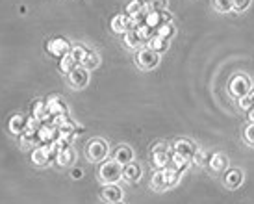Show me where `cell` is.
<instances>
[{
    "mask_svg": "<svg viewBox=\"0 0 254 204\" xmlns=\"http://www.w3.org/2000/svg\"><path fill=\"white\" fill-rule=\"evenodd\" d=\"M121 173H123V165L115 162V160H104L99 165V180L102 184H117L121 180Z\"/></svg>",
    "mask_w": 254,
    "mask_h": 204,
    "instance_id": "6da1fadb",
    "label": "cell"
},
{
    "mask_svg": "<svg viewBox=\"0 0 254 204\" xmlns=\"http://www.w3.org/2000/svg\"><path fill=\"white\" fill-rule=\"evenodd\" d=\"M110 154V145H108V141L104 139H91L87 143V147H85V156H87V160L89 162H95V163H100L104 162Z\"/></svg>",
    "mask_w": 254,
    "mask_h": 204,
    "instance_id": "7a4b0ae2",
    "label": "cell"
},
{
    "mask_svg": "<svg viewBox=\"0 0 254 204\" xmlns=\"http://www.w3.org/2000/svg\"><path fill=\"white\" fill-rule=\"evenodd\" d=\"M228 91H230L234 99L240 100L241 97H245V95L253 91V82H251V78L247 74H234L230 84H228Z\"/></svg>",
    "mask_w": 254,
    "mask_h": 204,
    "instance_id": "3957f363",
    "label": "cell"
},
{
    "mask_svg": "<svg viewBox=\"0 0 254 204\" xmlns=\"http://www.w3.org/2000/svg\"><path fill=\"white\" fill-rule=\"evenodd\" d=\"M32 163L34 165H37V167H47L52 160H56V150H54V147L50 145V147H47V145H39V147H36L34 150H32Z\"/></svg>",
    "mask_w": 254,
    "mask_h": 204,
    "instance_id": "277c9868",
    "label": "cell"
},
{
    "mask_svg": "<svg viewBox=\"0 0 254 204\" xmlns=\"http://www.w3.org/2000/svg\"><path fill=\"white\" fill-rule=\"evenodd\" d=\"M169 154H171V150L165 143H156L154 147L150 148L152 165H154L156 169H165V167H169Z\"/></svg>",
    "mask_w": 254,
    "mask_h": 204,
    "instance_id": "5b68a950",
    "label": "cell"
},
{
    "mask_svg": "<svg viewBox=\"0 0 254 204\" xmlns=\"http://www.w3.org/2000/svg\"><path fill=\"white\" fill-rule=\"evenodd\" d=\"M60 137V130L58 127H54L52 123H45V125H39V130H37V145H54Z\"/></svg>",
    "mask_w": 254,
    "mask_h": 204,
    "instance_id": "8992f818",
    "label": "cell"
},
{
    "mask_svg": "<svg viewBox=\"0 0 254 204\" xmlns=\"http://www.w3.org/2000/svg\"><path fill=\"white\" fill-rule=\"evenodd\" d=\"M135 62L143 70H152L160 65V54H156L154 50H150L148 47L141 49L135 56Z\"/></svg>",
    "mask_w": 254,
    "mask_h": 204,
    "instance_id": "52a82bcc",
    "label": "cell"
},
{
    "mask_svg": "<svg viewBox=\"0 0 254 204\" xmlns=\"http://www.w3.org/2000/svg\"><path fill=\"white\" fill-rule=\"evenodd\" d=\"M167 22H173V15L167 9H162V11L148 9L147 13H145V24H147L148 28L158 30L162 24H167Z\"/></svg>",
    "mask_w": 254,
    "mask_h": 204,
    "instance_id": "ba28073f",
    "label": "cell"
},
{
    "mask_svg": "<svg viewBox=\"0 0 254 204\" xmlns=\"http://www.w3.org/2000/svg\"><path fill=\"white\" fill-rule=\"evenodd\" d=\"M47 110H49L52 121L60 119V117H69V108L65 104V100L62 97H50L47 99Z\"/></svg>",
    "mask_w": 254,
    "mask_h": 204,
    "instance_id": "9c48e42d",
    "label": "cell"
},
{
    "mask_svg": "<svg viewBox=\"0 0 254 204\" xmlns=\"http://www.w3.org/2000/svg\"><path fill=\"white\" fill-rule=\"evenodd\" d=\"M71 49H72V45L67 41L65 37H54V39H50V41L47 43V50L56 58L67 56V54L71 52Z\"/></svg>",
    "mask_w": 254,
    "mask_h": 204,
    "instance_id": "30bf717a",
    "label": "cell"
},
{
    "mask_svg": "<svg viewBox=\"0 0 254 204\" xmlns=\"http://www.w3.org/2000/svg\"><path fill=\"white\" fill-rule=\"evenodd\" d=\"M67 76H69V82L74 89H84L85 85L89 84V70L84 69L82 65H78L76 69L71 70Z\"/></svg>",
    "mask_w": 254,
    "mask_h": 204,
    "instance_id": "8fae6325",
    "label": "cell"
},
{
    "mask_svg": "<svg viewBox=\"0 0 254 204\" xmlns=\"http://www.w3.org/2000/svg\"><path fill=\"white\" fill-rule=\"evenodd\" d=\"M110 26H112L113 34H127L128 30H134V22L127 13H119L112 19Z\"/></svg>",
    "mask_w": 254,
    "mask_h": 204,
    "instance_id": "7c38bea8",
    "label": "cell"
},
{
    "mask_svg": "<svg viewBox=\"0 0 254 204\" xmlns=\"http://www.w3.org/2000/svg\"><path fill=\"white\" fill-rule=\"evenodd\" d=\"M143 176V169L139 163L135 162H130L127 163V165H123V173H121V178L123 180H127L128 184H135L139 182Z\"/></svg>",
    "mask_w": 254,
    "mask_h": 204,
    "instance_id": "4fadbf2b",
    "label": "cell"
},
{
    "mask_svg": "<svg viewBox=\"0 0 254 204\" xmlns=\"http://www.w3.org/2000/svg\"><path fill=\"white\" fill-rule=\"evenodd\" d=\"M100 199L108 204L119 203V201H123V190L117 184H104V188L100 191Z\"/></svg>",
    "mask_w": 254,
    "mask_h": 204,
    "instance_id": "5bb4252c",
    "label": "cell"
},
{
    "mask_svg": "<svg viewBox=\"0 0 254 204\" xmlns=\"http://www.w3.org/2000/svg\"><path fill=\"white\" fill-rule=\"evenodd\" d=\"M32 119H36L39 125L52 123V117H50L49 110H47V100H36L34 102V106H32Z\"/></svg>",
    "mask_w": 254,
    "mask_h": 204,
    "instance_id": "9a60e30c",
    "label": "cell"
},
{
    "mask_svg": "<svg viewBox=\"0 0 254 204\" xmlns=\"http://www.w3.org/2000/svg\"><path fill=\"white\" fill-rule=\"evenodd\" d=\"M173 150L178 152V154L186 156L188 160H191L193 156L197 154L198 147H197V143H193V141H190V139H177L175 145H173Z\"/></svg>",
    "mask_w": 254,
    "mask_h": 204,
    "instance_id": "2e32d148",
    "label": "cell"
},
{
    "mask_svg": "<svg viewBox=\"0 0 254 204\" xmlns=\"http://www.w3.org/2000/svg\"><path fill=\"white\" fill-rule=\"evenodd\" d=\"M26 125H28V117L22 115V113H15L13 117L9 119V123H7V130H9V134L13 136H22L26 132Z\"/></svg>",
    "mask_w": 254,
    "mask_h": 204,
    "instance_id": "e0dca14e",
    "label": "cell"
},
{
    "mask_svg": "<svg viewBox=\"0 0 254 204\" xmlns=\"http://www.w3.org/2000/svg\"><path fill=\"white\" fill-rule=\"evenodd\" d=\"M223 182L228 190H238L241 184H243V171L234 167V169H226L225 171V178Z\"/></svg>",
    "mask_w": 254,
    "mask_h": 204,
    "instance_id": "ac0fdd59",
    "label": "cell"
},
{
    "mask_svg": "<svg viewBox=\"0 0 254 204\" xmlns=\"http://www.w3.org/2000/svg\"><path fill=\"white\" fill-rule=\"evenodd\" d=\"M112 160L119 163V165H127V163L134 162V150L128 145H119V147L113 150Z\"/></svg>",
    "mask_w": 254,
    "mask_h": 204,
    "instance_id": "d6986e66",
    "label": "cell"
},
{
    "mask_svg": "<svg viewBox=\"0 0 254 204\" xmlns=\"http://www.w3.org/2000/svg\"><path fill=\"white\" fill-rule=\"evenodd\" d=\"M208 167L213 171V173H225L228 169V158L223 152H215L208 158Z\"/></svg>",
    "mask_w": 254,
    "mask_h": 204,
    "instance_id": "ffe728a7",
    "label": "cell"
},
{
    "mask_svg": "<svg viewBox=\"0 0 254 204\" xmlns=\"http://www.w3.org/2000/svg\"><path fill=\"white\" fill-rule=\"evenodd\" d=\"M74 160H76V150L72 147H69V148H65V150H62V152H58L54 162H56L60 167H67V165H71Z\"/></svg>",
    "mask_w": 254,
    "mask_h": 204,
    "instance_id": "44dd1931",
    "label": "cell"
},
{
    "mask_svg": "<svg viewBox=\"0 0 254 204\" xmlns=\"http://www.w3.org/2000/svg\"><path fill=\"white\" fill-rule=\"evenodd\" d=\"M169 165H171V167H175L177 171H180V173H184V171L188 169V165H190V160H188L186 156L178 154V152H175V150H171Z\"/></svg>",
    "mask_w": 254,
    "mask_h": 204,
    "instance_id": "7402d4cb",
    "label": "cell"
},
{
    "mask_svg": "<svg viewBox=\"0 0 254 204\" xmlns=\"http://www.w3.org/2000/svg\"><path fill=\"white\" fill-rule=\"evenodd\" d=\"M147 47L150 50H154L156 54H163L165 50L169 49V41H167V39H163V37H158V35H154V37L148 41Z\"/></svg>",
    "mask_w": 254,
    "mask_h": 204,
    "instance_id": "603a6c76",
    "label": "cell"
},
{
    "mask_svg": "<svg viewBox=\"0 0 254 204\" xmlns=\"http://www.w3.org/2000/svg\"><path fill=\"white\" fill-rule=\"evenodd\" d=\"M163 171V176H165V184H167V190H169V188H175V186H177L178 184V180H180V175H182V173H180V171H177L175 169V167H165V169H162Z\"/></svg>",
    "mask_w": 254,
    "mask_h": 204,
    "instance_id": "cb8c5ba5",
    "label": "cell"
},
{
    "mask_svg": "<svg viewBox=\"0 0 254 204\" xmlns=\"http://www.w3.org/2000/svg\"><path fill=\"white\" fill-rule=\"evenodd\" d=\"M123 39H125L127 49H130V50L139 49V47H141V39H139V35H137V32H135V28L128 30L127 34H123Z\"/></svg>",
    "mask_w": 254,
    "mask_h": 204,
    "instance_id": "d4e9b609",
    "label": "cell"
},
{
    "mask_svg": "<svg viewBox=\"0 0 254 204\" xmlns=\"http://www.w3.org/2000/svg\"><path fill=\"white\" fill-rule=\"evenodd\" d=\"M99 65H100V56L95 52V50H89L87 56H85V60L82 62V67L87 70H93V69H97Z\"/></svg>",
    "mask_w": 254,
    "mask_h": 204,
    "instance_id": "484cf974",
    "label": "cell"
},
{
    "mask_svg": "<svg viewBox=\"0 0 254 204\" xmlns=\"http://www.w3.org/2000/svg\"><path fill=\"white\" fill-rule=\"evenodd\" d=\"M150 186H152V190L156 191H165L167 190V184H165V176H163V171L158 169L152 175V180H150Z\"/></svg>",
    "mask_w": 254,
    "mask_h": 204,
    "instance_id": "4316f807",
    "label": "cell"
},
{
    "mask_svg": "<svg viewBox=\"0 0 254 204\" xmlns=\"http://www.w3.org/2000/svg\"><path fill=\"white\" fill-rule=\"evenodd\" d=\"M137 35H139V39H141V45H148V41L152 39L156 35V30L154 28H148L147 24H141V26H137L135 28Z\"/></svg>",
    "mask_w": 254,
    "mask_h": 204,
    "instance_id": "83f0119b",
    "label": "cell"
},
{
    "mask_svg": "<svg viewBox=\"0 0 254 204\" xmlns=\"http://www.w3.org/2000/svg\"><path fill=\"white\" fill-rule=\"evenodd\" d=\"M175 34H177V28H175V24L173 22H167V24H162L160 28L156 30V35L158 37H163V39H173L175 37Z\"/></svg>",
    "mask_w": 254,
    "mask_h": 204,
    "instance_id": "f1b7e54d",
    "label": "cell"
},
{
    "mask_svg": "<svg viewBox=\"0 0 254 204\" xmlns=\"http://www.w3.org/2000/svg\"><path fill=\"white\" fill-rule=\"evenodd\" d=\"M87 52H89V49H87L85 45H74L69 54L74 58V62H76L78 65H82V62H84L85 56H87Z\"/></svg>",
    "mask_w": 254,
    "mask_h": 204,
    "instance_id": "f546056e",
    "label": "cell"
},
{
    "mask_svg": "<svg viewBox=\"0 0 254 204\" xmlns=\"http://www.w3.org/2000/svg\"><path fill=\"white\" fill-rule=\"evenodd\" d=\"M76 67H78V64L74 62V58H72L71 54H67V56H64L60 60V70H62L64 74H69V72L74 70Z\"/></svg>",
    "mask_w": 254,
    "mask_h": 204,
    "instance_id": "4dcf8cb0",
    "label": "cell"
},
{
    "mask_svg": "<svg viewBox=\"0 0 254 204\" xmlns=\"http://www.w3.org/2000/svg\"><path fill=\"white\" fill-rule=\"evenodd\" d=\"M238 102H240V108H241V110L249 113L254 108V95H253V91L249 93V95H245V97H241V99L238 100Z\"/></svg>",
    "mask_w": 254,
    "mask_h": 204,
    "instance_id": "1f68e13d",
    "label": "cell"
},
{
    "mask_svg": "<svg viewBox=\"0 0 254 204\" xmlns=\"http://www.w3.org/2000/svg\"><path fill=\"white\" fill-rule=\"evenodd\" d=\"M213 7L219 13H228L232 11V0H213Z\"/></svg>",
    "mask_w": 254,
    "mask_h": 204,
    "instance_id": "d6a6232c",
    "label": "cell"
},
{
    "mask_svg": "<svg viewBox=\"0 0 254 204\" xmlns=\"http://www.w3.org/2000/svg\"><path fill=\"white\" fill-rule=\"evenodd\" d=\"M143 11H147V9H143L135 0H132V2H128V6H127V15L132 19V17H135V15H139L143 13Z\"/></svg>",
    "mask_w": 254,
    "mask_h": 204,
    "instance_id": "836d02e7",
    "label": "cell"
},
{
    "mask_svg": "<svg viewBox=\"0 0 254 204\" xmlns=\"http://www.w3.org/2000/svg\"><path fill=\"white\" fill-rule=\"evenodd\" d=\"M251 2L253 0H232V9H236V11H245V9H249V6H251Z\"/></svg>",
    "mask_w": 254,
    "mask_h": 204,
    "instance_id": "e575fe53",
    "label": "cell"
},
{
    "mask_svg": "<svg viewBox=\"0 0 254 204\" xmlns=\"http://www.w3.org/2000/svg\"><path fill=\"white\" fill-rule=\"evenodd\" d=\"M193 162H195V165H198V167L206 165V163H208V156H206L204 150H200V148H198L197 154L193 156Z\"/></svg>",
    "mask_w": 254,
    "mask_h": 204,
    "instance_id": "d590c367",
    "label": "cell"
},
{
    "mask_svg": "<svg viewBox=\"0 0 254 204\" xmlns=\"http://www.w3.org/2000/svg\"><path fill=\"white\" fill-rule=\"evenodd\" d=\"M243 137L247 141L249 145H253L254 147V123H251L247 128H245V132H243Z\"/></svg>",
    "mask_w": 254,
    "mask_h": 204,
    "instance_id": "8d00e7d4",
    "label": "cell"
},
{
    "mask_svg": "<svg viewBox=\"0 0 254 204\" xmlns=\"http://www.w3.org/2000/svg\"><path fill=\"white\" fill-rule=\"evenodd\" d=\"M150 9H154V11H162V9H167V0H152V4H150Z\"/></svg>",
    "mask_w": 254,
    "mask_h": 204,
    "instance_id": "74e56055",
    "label": "cell"
},
{
    "mask_svg": "<svg viewBox=\"0 0 254 204\" xmlns=\"http://www.w3.org/2000/svg\"><path fill=\"white\" fill-rule=\"evenodd\" d=\"M71 176L74 178V180H80V178L84 176V171L80 169V167H76V169H72V171H71Z\"/></svg>",
    "mask_w": 254,
    "mask_h": 204,
    "instance_id": "f35d334b",
    "label": "cell"
},
{
    "mask_svg": "<svg viewBox=\"0 0 254 204\" xmlns=\"http://www.w3.org/2000/svg\"><path fill=\"white\" fill-rule=\"evenodd\" d=\"M135 2H137L143 9H147V11L150 9V4H152V0H135Z\"/></svg>",
    "mask_w": 254,
    "mask_h": 204,
    "instance_id": "ab89813d",
    "label": "cell"
},
{
    "mask_svg": "<svg viewBox=\"0 0 254 204\" xmlns=\"http://www.w3.org/2000/svg\"><path fill=\"white\" fill-rule=\"evenodd\" d=\"M249 119H251V123H254V108L249 112Z\"/></svg>",
    "mask_w": 254,
    "mask_h": 204,
    "instance_id": "60d3db41",
    "label": "cell"
},
{
    "mask_svg": "<svg viewBox=\"0 0 254 204\" xmlns=\"http://www.w3.org/2000/svg\"><path fill=\"white\" fill-rule=\"evenodd\" d=\"M113 204H123V201H119V203H113Z\"/></svg>",
    "mask_w": 254,
    "mask_h": 204,
    "instance_id": "b9f144b4",
    "label": "cell"
},
{
    "mask_svg": "<svg viewBox=\"0 0 254 204\" xmlns=\"http://www.w3.org/2000/svg\"><path fill=\"white\" fill-rule=\"evenodd\" d=\"M253 95H254V91H253Z\"/></svg>",
    "mask_w": 254,
    "mask_h": 204,
    "instance_id": "7bdbcfd3",
    "label": "cell"
}]
</instances>
